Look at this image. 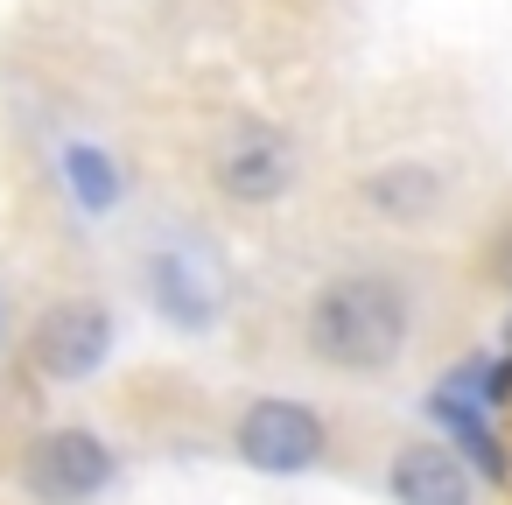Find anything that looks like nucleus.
I'll return each mask as SVG.
<instances>
[{
    "mask_svg": "<svg viewBox=\"0 0 512 505\" xmlns=\"http://www.w3.org/2000/svg\"><path fill=\"white\" fill-rule=\"evenodd\" d=\"M358 204L379 225H435L449 211V176L421 155H393V162H372L358 176Z\"/></svg>",
    "mask_w": 512,
    "mask_h": 505,
    "instance_id": "nucleus-8",
    "label": "nucleus"
},
{
    "mask_svg": "<svg viewBox=\"0 0 512 505\" xmlns=\"http://www.w3.org/2000/svg\"><path fill=\"white\" fill-rule=\"evenodd\" d=\"M204 176H211L218 204H232V211H274V204H288L302 190L309 169H302V141L288 127H274V120H232L211 141Z\"/></svg>",
    "mask_w": 512,
    "mask_h": 505,
    "instance_id": "nucleus-3",
    "label": "nucleus"
},
{
    "mask_svg": "<svg viewBox=\"0 0 512 505\" xmlns=\"http://www.w3.org/2000/svg\"><path fill=\"white\" fill-rule=\"evenodd\" d=\"M232 456L260 477H302L330 456V428L309 400H288V393H253L239 414H232Z\"/></svg>",
    "mask_w": 512,
    "mask_h": 505,
    "instance_id": "nucleus-6",
    "label": "nucleus"
},
{
    "mask_svg": "<svg viewBox=\"0 0 512 505\" xmlns=\"http://www.w3.org/2000/svg\"><path fill=\"white\" fill-rule=\"evenodd\" d=\"M141 295L148 309L183 330V337H211L218 316H225V295H232V267L218 253L211 232H197L190 218L162 225L148 246H141Z\"/></svg>",
    "mask_w": 512,
    "mask_h": 505,
    "instance_id": "nucleus-2",
    "label": "nucleus"
},
{
    "mask_svg": "<svg viewBox=\"0 0 512 505\" xmlns=\"http://www.w3.org/2000/svg\"><path fill=\"white\" fill-rule=\"evenodd\" d=\"M57 169H64V190L78 197L85 218H106V211L127 197V169H120L99 141H71V148L57 155Z\"/></svg>",
    "mask_w": 512,
    "mask_h": 505,
    "instance_id": "nucleus-9",
    "label": "nucleus"
},
{
    "mask_svg": "<svg viewBox=\"0 0 512 505\" xmlns=\"http://www.w3.org/2000/svg\"><path fill=\"white\" fill-rule=\"evenodd\" d=\"M113 344H120L113 302H99V295H57V302L36 309V323L22 337V358H29V372L43 386H85V379L106 372Z\"/></svg>",
    "mask_w": 512,
    "mask_h": 505,
    "instance_id": "nucleus-5",
    "label": "nucleus"
},
{
    "mask_svg": "<svg viewBox=\"0 0 512 505\" xmlns=\"http://www.w3.org/2000/svg\"><path fill=\"white\" fill-rule=\"evenodd\" d=\"M421 344V288L400 267H337L302 302V358L330 379H386Z\"/></svg>",
    "mask_w": 512,
    "mask_h": 505,
    "instance_id": "nucleus-1",
    "label": "nucleus"
},
{
    "mask_svg": "<svg viewBox=\"0 0 512 505\" xmlns=\"http://www.w3.org/2000/svg\"><path fill=\"white\" fill-rule=\"evenodd\" d=\"M15 484L36 505H99L120 484V449L85 421H50V428H36L22 442Z\"/></svg>",
    "mask_w": 512,
    "mask_h": 505,
    "instance_id": "nucleus-4",
    "label": "nucleus"
},
{
    "mask_svg": "<svg viewBox=\"0 0 512 505\" xmlns=\"http://www.w3.org/2000/svg\"><path fill=\"white\" fill-rule=\"evenodd\" d=\"M386 498L393 505H484L477 470L456 456V442H435V435H414L386 456Z\"/></svg>",
    "mask_w": 512,
    "mask_h": 505,
    "instance_id": "nucleus-7",
    "label": "nucleus"
},
{
    "mask_svg": "<svg viewBox=\"0 0 512 505\" xmlns=\"http://www.w3.org/2000/svg\"><path fill=\"white\" fill-rule=\"evenodd\" d=\"M491 267H498V274H505V288H512V225L498 232V253H491Z\"/></svg>",
    "mask_w": 512,
    "mask_h": 505,
    "instance_id": "nucleus-10",
    "label": "nucleus"
}]
</instances>
